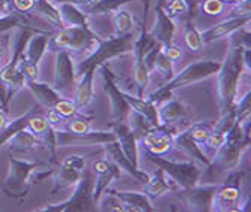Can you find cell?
<instances>
[{
  "mask_svg": "<svg viewBox=\"0 0 251 212\" xmlns=\"http://www.w3.org/2000/svg\"><path fill=\"white\" fill-rule=\"evenodd\" d=\"M6 124H8V118L2 111H0V130H2Z\"/></svg>",
  "mask_w": 251,
  "mask_h": 212,
  "instance_id": "58",
  "label": "cell"
},
{
  "mask_svg": "<svg viewBox=\"0 0 251 212\" xmlns=\"http://www.w3.org/2000/svg\"><path fill=\"white\" fill-rule=\"evenodd\" d=\"M174 188H178L179 187L176 186L175 181L168 176L163 169H160L159 166H157V170L150 175V179L147 181V183L144 184V194L150 199V200H155V199H159L162 197L165 193L174 190Z\"/></svg>",
  "mask_w": 251,
  "mask_h": 212,
  "instance_id": "22",
  "label": "cell"
},
{
  "mask_svg": "<svg viewBox=\"0 0 251 212\" xmlns=\"http://www.w3.org/2000/svg\"><path fill=\"white\" fill-rule=\"evenodd\" d=\"M8 143H9V149L12 151V153H27V151H30V149L44 146L41 139L38 136H35L27 127L20 130L18 133H15L8 141Z\"/></svg>",
  "mask_w": 251,
  "mask_h": 212,
  "instance_id": "32",
  "label": "cell"
},
{
  "mask_svg": "<svg viewBox=\"0 0 251 212\" xmlns=\"http://www.w3.org/2000/svg\"><path fill=\"white\" fill-rule=\"evenodd\" d=\"M57 146H76V145H102L105 142L115 141V135L112 132H96L90 130L82 135L71 133L68 130H55Z\"/></svg>",
  "mask_w": 251,
  "mask_h": 212,
  "instance_id": "16",
  "label": "cell"
},
{
  "mask_svg": "<svg viewBox=\"0 0 251 212\" xmlns=\"http://www.w3.org/2000/svg\"><path fill=\"white\" fill-rule=\"evenodd\" d=\"M152 71H155L160 76H163L165 82H168L169 79L174 78V66H172V60L168 58L163 51H160L155 57V62H154V68Z\"/></svg>",
  "mask_w": 251,
  "mask_h": 212,
  "instance_id": "39",
  "label": "cell"
},
{
  "mask_svg": "<svg viewBox=\"0 0 251 212\" xmlns=\"http://www.w3.org/2000/svg\"><path fill=\"white\" fill-rule=\"evenodd\" d=\"M76 73L75 63L69 51L58 49L55 55V71H54V84L52 88L63 97L72 99L76 90Z\"/></svg>",
  "mask_w": 251,
  "mask_h": 212,
  "instance_id": "9",
  "label": "cell"
},
{
  "mask_svg": "<svg viewBox=\"0 0 251 212\" xmlns=\"http://www.w3.org/2000/svg\"><path fill=\"white\" fill-rule=\"evenodd\" d=\"M245 183V172L238 167L230 170L223 181V184L217 186L211 211L215 212H233V211H248L250 197L242 196V186Z\"/></svg>",
  "mask_w": 251,
  "mask_h": 212,
  "instance_id": "3",
  "label": "cell"
},
{
  "mask_svg": "<svg viewBox=\"0 0 251 212\" xmlns=\"http://www.w3.org/2000/svg\"><path fill=\"white\" fill-rule=\"evenodd\" d=\"M127 124H129V127H130V130L133 132V135H135V138H136V141L139 142L148 132H150V129L152 127L151 126V123L150 121L142 115V114H139V112H136V111H133V109H130V112H129V115H127Z\"/></svg>",
  "mask_w": 251,
  "mask_h": 212,
  "instance_id": "36",
  "label": "cell"
},
{
  "mask_svg": "<svg viewBox=\"0 0 251 212\" xmlns=\"http://www.w3.org/2000/svg\"><path fill=\"white\" fill-rule=\"evenodd\" d=\"M235 123H236V114H235V108H233V109L220 115V119L217 121L215 127H212V129L220 133H227Z\"/></svg>",
  "mask_w": 251,
  "mask_h": 212,
  "instance_id": "44",
  "label": "cell"
},
{
  "mask_svg": "<svg viewBox=\"0 0 251 212\" xmlns=\"http://www.w3.org/2000/svg\"><path fill=\"white\" fill-rule=\"evenodd\" d=\"M98 71H100L102 78H103V88L109 97L111 102V119L112 123L115 121H126L127 119V115L130 112V106L127 105V102L123 97V90H120L117 87V76L111 72V69L103 63L98 68Z\"/></svg>",
  "mask_w": 251,
  "mask_h": 212,
  "instance_id": "13",
  "label": "cell"
},
{
  "mask_svg": "<svg viewBox=\"0 0 251 212\" xmlns=\"http://www.w3.org/2000/svg\"><path fill=\"white\" fill-rule=\"evenodd\" d=\"M184 2H185V5H187V8H188V14H190V17L193 18V17L198 15L199 8H201V5H202L203 0H184Z\"/></svg>",
  "mask_w": 251,
  "mask_h": 212,
  "instance_id": "53",
  "label": "cell"
},
{
  "mask_svg": "<svg viewBox=\"0 0 251 212\" xmlns=\"http://www.w3.org/2000/svg\"><path fill=\"white\" fill-rule=\"evenodd\" d=\"M126 206V212H152V200L139 191H114Z\"/></svg>",
  "mask_w": 251,
  "mask_h": 212,
  "instance_id": "28",
  "label": "cell"
},
{
  "mask_svg": "<svg viewBox=\"0 0 251 212\" xmlns=\"http://www.w3.org/2000/svg\"><path fill=\"white\" fill-rule=\"evenodd\" d=\"M8 6H9V0H0V17L9 14Z\"/></svg>",
  "mask_w": 251,
  "mask_h": 212,
  "instance_id": "57",
  "label": "cell"
},
{
  "mask_svg": "<svg viewBox=\"0 0 251 212\" xmlns=\"http://www.w3.org/2000/svg\"><path fill=\"white\" fill-rule=\"evenodd\" d=\"M145 154L150 162H152L155 166L163 169V172L175 181L176 186L181 190L190 188L199 183V178L202 175V167L198 165V162H195V160L174 162L165 156H155V154H150V153H145Z\"/></svg>",
  "mask_w": 251,
  "mask_h": 212,
  "instance_id": "8",
  "label": "cell"
},
{
  "mask_svg": "<svg viewBox=\"0 0 251 212\" xmlns=\"http://www.w3.org/2000/svg\"><path fill=\"white\" fill-rule=\"evenodd\" d=\"M54 109H55L63 118L69 119V118L78 115V109H79V108L76 106V103H75L72 99H63V97H61V99L55 103Z\"/></svg>",
  "mask_w": 251,
  "mask_h": 212,
  "instance_id": "43",
  "label": "cell"
},
{
  "mask_svg": "<svg viewBox=\"0 0 251 212\" xmlns=\"http://www.w3.org/2000/svg\"><path fill=\"white\" fill-rule=\"evenodd\" d=\"M82 173H84V170H78V169L69 167L65 163H60L58 169L51 172L52 179H54V187L51 188V194H55L58 190H63V188H68V187L75 186L78 181L81 179Z\"/></svg>",
  "mask_w": 251,
  "mask_h": 212,
  "instance_id": "27",
  "label": "cell"
},
{
  "mask_svg": "<svg viewBox=\"0 0 251 212\" xmlns=\"http://www.w3.org/2000/svg\"><path fill=\"white\" fill-rule=\"evenodd\" d=\"M135 41L136 38L133 36L132 32L126 35H115L114 38L106 39V41L100 39L96 48L93 49V52L87 58H84L82 62L75 65L76 76H81L88 69H98L100 65L106 63L111 58L132 52L135 47Z\"/></svg>",
  "mask_w": 251,
  "mask_h": 212,
  "instance_id": "4",
  "label": "cell"
},
{
  "mask_svg": "<svg viewBox=\"0 0 251 212\" xmlns=\"http://www.w3.org/2000/svg\"><path fill=\"white\" fill-rule=\"evenodd\" d=\"M184 44L187 47V49L192 54H198L202 51L203 42L201 38L199 30L195 27V24L192 21L185 23V28H184Z\"/></svg>",
  "mask_w": 251,
  "mask_h": 212,
  "instance_id": "37",
  "label": "cell"
},
{
  "mask_svg": "<svg viewBox=\"0 0 251 212\" xmlns=\"http://www.w3.org/2000/svg\"><path fill=\"white\" fill-rule=\"evenodd\" d=\"M96 71L98 69H88L87 72H84L81 75V81L76 84L74 102L76 103L78 108H87L93 100V94H94L93 81H94V73H96Z\"/></svg>",
  "mask_w": 251,
  "mask_h": 212,
  "instance_id": "29",
  "label": "cell"
},
{
  "mask_svg": "<svg viewBox=\"0 0 251 212\" xmlns=\"http://www.w3.org/2000/svg\"><path fill=\"white\" fill-rule=\"evenodd\" d=\"M57 2H65V3H71V5H75L78 8H85V6H90L93 5L94 2H98V0H57Z\"/></svg>",
  "mask_w": 251,
  "mask_h": 212,
  "instance_id": "54",
  "label": "cell"
},
{
  "mask_svg": "<svg viewBox=\"0 0 251 212\" xmlns=\"http://www.w3.org/2000/svg\"><path fill=\"white\" fill-rule=\"evenodd\" d=\"M251 118H247L241 123H236L232 126V129L226 133L225 141L222 146L218 148L217 154L214 156L211 165L208 169H211L214 173L220 172H230L238 167L244 151L250 145V126Z\"/></svg>",
  "mask_w": 251,
  "mask_h": 212,
  "instance_id": "2",
  "label": "cell"
},
{
  "mask_svg": "<svg viewBox=\"0 0 251 212\" xmlns=\"http://www.w3.org/2000/svg\"><path fill=\"white\" fill-rule=\"evenodd\" d=\"M51 33L48 32H38L31 36L25 45V54L20 63V71L24 75L25 81L38 79V68L41 60L48 48V39Z\"/></svg>",
  "mask_w": 251,
  "mask_h": 212,
  "instance_id": "11",
  "label": "cell"
},
{
  "mask_svg": "<svg viewBox=\"0 0 251 212\" xmlns=\"http://www.w3.org/2000/svg\"><path fill=\"white\" fill-rule=\"evenodd\" d=\"M188 135H190L199 145H202L205 142V139L211 135L212 132V127L205 124V123H196L193 126H190V129L187 130Z\"/></svg>",
  "mask_w": 251,
  "mask_h": 212,
  "instance_id": "46",
  "label": "cell"
},
{
  "mask_svg": "<svg viewBox=\"0 0 251 212\" xmlns=\"http://www.w3.org/2000/svg\"><path fill=\"white\" fill-rule=\"evenodd\" d=\"M51 2H57V0H51Z\"/></svg>",
  "mask_w": 251,
  "mask_h": 212,
  "instance_id": "61",
  "label": "cell"
},
{
  "mask_svg": "<svg viewBox=\"0 0 251 212\" xmlns=\"http://www.w3.org/2000/svg\"><path fill=\"white\" fill-rule=\"evenodd\" d=\"M220 66H222V63L217 62V60H199V62L188 65L185 69H182L178 75H175L172 79L165 82L162 87L174 93L176 88L185 87L188 84H193V82H198L201 79L215 75Z\"/></svg>",
  "mask_w": 251,
  "mask_h": 212,
  "instance_id": "12",
  "label": "cell"
},
{
  "mask_svg": "<svg viewBox=\"0 0 251 212\" xmlns=\"http://www.w3.org/2000/svg\"><path fill=\"white\" fill-rule=\"evenodd\" d=\"M174 136L175 132L160 124L157 127H151L150 132L139 142L144 145L145 153L165 156L174 148Z\"/></svg>",
  "mask_w": 251,
  "mask_h": 212,
  "instance_id": "15",
  "label": "cell"
},
{
  "mask_svg": "<svg viewBox=\"0 0 251 212\" xmlns=\"http://www.w3.org/2000/svg\"><path fill=\"white\" fill-rule=\"evenodd\" d=\"M23 15V14H21ZM21 15H18V14H12V12H9V14H6V15H3V17H0V35H5V33H8V32H11V30H14V28H17V27H24V25H27L25 24V20L21 17Z\"/></svg>",
  "mask_w": 251,
  "mask_h": 212,
  "instance_id": "41",
  "label": "cell"
},
{
  "mask_svg": "<svg viewBox=\"0 0 251 212\" xmlns=\"http://www.w3.org/2000/svg\"><path fill=\"white\" fill-rule=\"evenodd\" d=\"M27 129L38 136L44 146L48 149V153L51 156V163H57V141H55V130L48 124L47 118L44 114H36L28 119V126Z\"/></svg>",
  "mask_w": 251,
  "mask_h": 212,
  "instance_id": "19",
  "label": "cell"
},
{
  "mask_svg": "<svg viewBox=\"0 0 251 212\" xmlns=\"http://www.w3.org/2000/svg\"><path fill=\"white\" fill-rule=\"evenodd\" d=\"M55 6L60 12V17H61L63 23H65V25L88 27L87 14L82 9H79L78 6L71 5V3H65V2H57Z\"/></svg>",
  "mask_w": 251,
  "mask_h": 212,
  "instance_id": "33",
  "label": "cell"
},
{
  "mask_svg": "<svg viewBox=\"0 0 251 212\" xmlns=\"http://www.w3.org/2000/svg\"><path fill=\"white\" fill-rule=\"evenodd\" d=\"M235 114L238 123L251 118V92H247L239 100L235 102Z\"/></svg>",
  "mask_w": 251,
  "mask_h": 212,
  "instance_id": "42",
  "label": "cell"
},
{
  "mask_svg": "<svg viewBox=\"0 0 251 212\" xmlns=\"http://www.w3.org/2000/svg\"><path fill=\"white\" fill-rule=\"evenodd\" d=\"M93 172L98 173V178L94 179V187H93V200L98 205L100 196L108 188V186L115 178H120L121 169L109 159H99L93 163Z\"/></svg>",
  "mask_w": 251,
  "mask_h": 212,
  "instance_id": "18",
  "label": "cell"
},
{
  "mask_svg": "<svg viewBox=\"0 0 251 212\" xmlns=\"http://www.w3.org/2000/svg\"><path fill=\"white\" fill-rule=\"evenodd\" d=\"M165 12L168 17H171L172 20L176 18L178 15H185L188 14V8L185 5L184 0H166V3L163 6Z\"/></svg>",
  "mask_w": 251,
  "mask_h": 212,
  "instance_id": "45",
  "label": "cell"
},
{
  "mask_svg": "<svg viewBox=\"0 0 251 212\" xmlns=\"http://www.w3.org/2000/svg\"><path fill=\"white\" fill-rule=\"evenodd\" d=\"M248 48L230 44V48L226 54L225 62L218 69L217 85H218V105L220 115L235 108L238 85L244 71L247 69L244 65V51Z\"/></svg>",
  "mask_w": 251,
  "mask_h": 212,
  "instance_id": "1",
  "label": "cell"
},
{
  "mask_svg": "<svg viewBox=\"0 0 251 212\" xmlns=\"http://www.w3.org/2000/svg\"><path fill=\"white\" fill-rule=\"evenodd\" d=\"M229 36H232L230 38V44L251 49V33L245 28V25L238 28V30H235V32L232 35H229Z\"/></svg>",
  "mask_w": 251,
  "mask_h": 212,
  "instance_id": "48",
  "label": "cell"
},
{
  "mask_svg": "<svg viewBox=\"0 0 251 212\" xmlns=\"http://www.w3.org/2000/svg\"><path fill=\"white\" fill-rule=\"evenodd\" d=\"M215 190H217V186L214 184L201 186L199 183L190 188L182 190V199L185 200V205H188L187 211H195V212L211 211Z\"/></svg>",
  "mask_w": 251,
  "mask_h": 212,
  "instance_id": "17",
  "label": "cell"
},
{
  "mask_svg": "<svg viewBox=\"0 0 251 212\" xmlns=\"http://www.w3.org/2000/svg\"><path fill=\"white\" fill-rule=\"evenodd\" d=\"M6 92H8V88H6V85L3 84V81L0 79V103H2V106L3 108H6Z\"/></svg>",
  "mask_w": 251,
  "mask_h": 212,
  "instance_id": "56",
  "label": "cell"
},
{
  "mask_svg": "<svg viewBox=\"0 0 251 212\" xmlns=\"http://www.w3.org/2000/svg\"><path fill=\"white\" fill-rule=\"evenodd\" d=\"M41 105H38V106H33V108H30L24 115H21V117H18V118H15V119H12V121H8V124L0 130V146H3V145H6L8 143V141L15 135V133H18L20 130H23V129H25L27 126H28V119L33 117V115H36V114H41Z\"/></svg>",
  "mask_w": 251,
  "mask_h": 212,
  "instance_id": "31",
  "label": "cell"
},
{
  "mask_svg": "<svg viewBox=\"0 0 251 212\" xmlns=\"http://www.w3.org/2000/svg\"><path fill=\"white\" fill-rule=\"evenodd\" d=\"M35 2L36 0H12V6L15 9V12L18 14H28L33 11V6H35Z\"/></svg>",
  "mask_w": 251,
  "mask_h": 212,
  "instance_id": "51",
  "label": "cell"
},
{
  "mask_svg": "<svg viewBox=\"0 0 251 212\" xmlns=\"http://www.w3.org/2000/svg\"><path fill=\"white\" fill-rule=\"evenodd\" d=\"M93 187L94 176L91 170H85L81 179L75 184V190L72 196L63 203L48 205L41 208V212H93L98 211V205L93 200Z\"/></svg>",
  "mask_w": 251,
  "mask_h": 212,
  "instance_id": "7",
  "label": "cell"
},
{
  "mask_svg": "<svg viewBox=\"0 0 251 212\" xmlns=\"http://www.w3.org/2000/svg\"><path fill=\"white\" fill-rule=\"evenodd\" d=\"M123 97H124L126 102H127V105L130 106V109L142 114L150 121L152 127L160 126V123H159V115H157V106L154 103H151L148 99L138 97V96L135 97L130 93H124V92H123Z\"/></svg>",
  "mask_w": 251,
  "mask_h": 212,
  "instance_id": "30",
  "label": "cell"
},
{
  "mask_svg": "<svg viewBox=\"0 0 251 212\" xmlns=\"http://www.w3.org/2000/svg\"><path fill=\"white\" fill-rule=\"evenodd\" d=\"M112 133L115 135V141L118 142L120 148L123 149V153L126 154L133 166L138 167V141L133 135V132L130 130L127 121H115V123L111 124Z\"/></svg>",
  "mask_w": 251,
  "mask_h": 212,
  "instance_id": "20",
  "label": "cell"
},
{
  "mask_svg": "<svg viewBox=\"0 0 251 212\" xmlns=\"http://www.w3.org/2000/svg\"><path fill=\"white\" fill-rule=\"evenodd\" d=\"M31 93L35 94L38 103L45 108V109H50V108H54L55 103L61 99V96L55 92V90L45 84V82H39L38 79H33V81H25V85Z\"/></svg>",
  "mask_w": 251,
  "mask_h": 212,
  "instance_id": "26",
  "label": "cell"
},
{
  "mask_svg": "<svg viewBox=\"0 0 251 212\" xmlns=\"http://www.w3.org/2000/svg\"><path fill=\"white\" fill-rule=\"evenodd\" d=\"M226 6L222 0H203L201 8L203 11L205 15L208 17H218V15H222L225 11H226Z\"/></svg>",
  "mask_w": 251,
  "mask_h": 212,
  "instance_id": "47",
  "label": "cell"
},
{
  "mask_svg": "<svg viewBox=\"0 0 251 212\" xmlns=\"http://www.w3.org/2000/svg\"><path fill=\"white\" fill-rule=\"evenodd\" d=\"M222 2H223L225 5H235V3L241 2V0H222Z\"/></svg>",
  "mask_w": 251,
  "mask_h": 212,
  "instance_id": "59",
  "label": "cell"
},
{
  "mask_svg": "<svg viewBox=\"0 0 251 212\" xmlns=\"http://www.w3.org/2000/svg\"><path fill=\"white\" fill-rule=\"evenodd\" d=\"M162 51H163V54H165L168 58H171V60H172V62H175V60H179V58H181V55H182V49H181V47H176V45H174V44L165 45V47L162 48Z\"/></svg>",
  "mask_w": 251,
  "mask_h": 212,
  "instance_id": "52",
  "label": "cell"
},
{
  "mask_svg": "<svg viewBox=\"0 0 251 212\" xmlns=\"http://www.w3.org/2000/svg\"><path fill=\"white\" fill-rule=\"evenodd\" d=\"M174 145L178 149H181L182 153H185L188 157H192V160L201 163L202 166L208 167L211 165V162L203 154L201 145L190 135H188L187 130L185 132H181V133H175V136H174Z\"/></svg>",
  "mask_w": 251,
  "mask_h": 212,
  "instance_id": "25",
  "label": "cell"
},
{
  "mask_svg": "<svg viewBox=\"0 0 251 212\" xmlns=\"http://www.w3.org/2000/svg\"><path fill=\"white\" fill-rule=\"evenodd\" d=\"M48 167L45 162H27L18 159H9V170L2 186V191L12 199L23 200L30 190V178L35 170Z\"/></svg>",
  "mask_w": 251,
  "mask_h": 212,
  "instance_id": "6",
  "label": "cell"
},
{
  "mask_svg": "<svg viewBox=\"0 0 251 212\" xmlns=\"http://www.w3.org/2000/svg\"><path fill=\"white\" fill-rule=\"evenodd\" d=\"M63 130H68V132L76 133V135L87 133L91 130V119L84 118V117H72V118L66 119L65 126H63Z\"/></svg>",
  "mask_w": 251,
  "mask_h": 212,
  "instance_id": "40",
  "label": "cell"
},
{
  "mask_svg": "<svg viewBox=\"0 0 251 212\" xmlns=\"http://www.w3.org/2000/svg\"><path fill=\"white\" fill-rule=\"evenodd\" d=\"M100 38L91 32L90 27H78V25H66L48 39V49L51 51H74L81 52L87 49H93L99 44Z\"/></svg>",
  "mask_w": 251,
  "mask_h": 212,
  "instance_id": "5",
  "label": "cell"
},
{
  "mask_svg": "<svg viewBox=\"0 0 251 212\" xmlns=\"http://www.w3.org/2000/svg\"><path fill=\"white\" fill-rule=\"evenodd\" d=\"M157 115H159V123L172 132H175V127L179 126V123H184L192 117L190 106H188L181 99H169L157 106Z\"/></svg>",
  "mask_w": 251,
  "mask_h": 212,
  "instance_id": "14",
  "label": "cell"
},
{
  "mask_svg": "<svg viewBox=\"0 0 251 212\" xmlns=\"http://www.w3.org/2000/svg\"><path fill=\"white\" fill-rule=\"evenodd\" d=\"M44 117L47 118L48 124H50L54 130L63 129V126H65V123H66V118H63L54 108L47 109V114H44Z\"/></svg>",
  "mask_w": 251,
  "mask_h": 212,
  "instance_id": "49",
  "label": "cell"
},
{
  "mask_svg": "<svg viewBox=\"0 0 251 212\" xmlns=\"http://www.w3.org/2000/svg\"><path fill=\"white\" fill-rule=\"evenodd\" d=\"M251 20V15L250 17H230L229 20H225L222 23L215 24L214 27L208 28L206 32L201 33V38H202V42L203 44H209V42H214L217 39H222L225 36H229L232 35L235 30L247 25Z\"/></svg>",
  "mask_w": 251,
  "mask_h": 212,
  "instance_id": "24",
  "label": "cell"
},
{
  "mask_svg": "<svg viewBox=\"0 0 251 212\" xmlns=\"http://www.w3.org/2000/svg\"><path fill=\"white\" fill-rule=\"evenodd\" d=\"M251 15V0H241V2L235 3L230 17H250Z\"/></svg>",
  "mask_w": 251,
  "mask_h": 212,
  "instance_id": "50",
  "label": "cell"
},
{
  "mask_svg": "<svg viewBox=\"0 0 251 212\" xmlns=\"http://www.w3.org/2000/svg\"><path fill=\"white\" fill-rule=\"evenodd\" d=\"M148 35L155 39L159 44L169 45L174 41V35H175V23L171 17L166 15L165 9L160 6H155V21H154V27L148 32Z\"/></svg>",
  "mask_w": 251,
  "mask_h": 212,
  "instance_id": "23",
  "label": "cell"
},
{
  "mask_svg": "<svg viewBox=\"0 0 251 212\" xmlns=\"http://www.w3.org/2000/svg\"><path fill=\"white\" fill-rule=\"evenodd\" d=\"M155 44H159V42L148 35V30L145 27V18H144V24L139 28V36L136 38L135 47H133V51H132L133 55H135V60H133V62H135L133 63V81L136 84L138 97H144V92H145V88L150 84V72H148V69H147V66L144 63V55Z\"/></svg>",
  "mask_w": 251,
  "mask_h": 212,
  "instance_id": "10",
  "label": "cell"
},
{
  "mask_svg": "<svg viewBox=\"0 0 251 212\" xmlns=\"http://www.w3.org/2000/svg\"><path fill=\"white\" fill-rule=\"evenodd\" d=\"M9 45H11L9 39H5V38H2V35H0V62L3 60L5 52H6V49H8Z\"/></svg>",
  "mask_w": 251,
  "mask_h": 212,
  "instance_id": "55",
  "label": "cell"
},
{
  "mask_svg": "<svg viewBox=\"0 0 251 212\" xmlns=\"http://www.w3.org/2000/svg\"><path fill=\"white\" fill-rule=\"evenodd\" d=\"M112 24H114V32L115 35H126L130 33L133 30V18L129 11L118 9L112 15Z\"/></svg>",
  "mask_w": 251,
  "mask_h": 212,
  "instance_id": "38",
  "label": "cell"
},
{
  "mask_svg": "<svg viewBox=\"0 0 251 212\" xmlns=\"http://www.w3.org/2000/svg\"><path fill=\"white\" fill-rule=\"evenodd\" d=\"M165 3H166V0H157V6L163 8V6H165Z\"/></svg>",
  "mask_w": 251,
  "mask_h": 212,
  "instance_id": "60",
  "label": "cell"
},
{
  "mask_svg": "<svg viewBox=\"0 0 251 212\" xmlns=\"http://www.w3.org/2000/svg\"><path fill=\"white\" fill-rule=\"evenodd\" d=\"M132 2H139V0H98L90 6H85L82 11L87 15H111L124 5L132 3Z\"/></svg>",
  "mask_w": 251,
  "mask_h": 212,
  "instance_id": "35",
  "label": "cell"
},
{
  "mask_svg": "<svg viewBox=\"0 0 251 212\" xmlns=\"http://www.w3.org/2000/svg\"><path fill=\"white\" fill-rule=\"evenodd\" d=\"M102 145H103V151H105L106 157H108L111 162H114L121 170L130 173L136 181H139L141 184H145L147 181L150 179V175H148V173H145L144 170H139V167L133 166L132 162H130L127 157H126V154L123 153V149L120 148V145H118L117 141L105 142V143H102Z\"/></svg>",
  "mask_w": 251,
  "mask_h": 212,
  "instance_id": "21",
  "label": "cell"
},
{
  "mask_svg": "<svg viewBox=\"0 0 251 212\" xmlns=\"http://www.w3.org/2000/svg\"><path fill=\"white\" fill-rule=\"evenodd\" d=\"M31 12L42 17L47 23H50L57 30L66 27L65 23H63V20H61V17H60V12H58L57 6L51 2V0H36L33 11H31Z\"/></svg>",
  "mask_w": 251,
  "mask_h": 212,
  "instance_id": "34",
  "label": "cell"
}]
</instances>
